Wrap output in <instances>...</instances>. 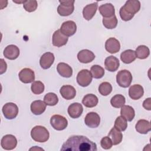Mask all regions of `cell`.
Wrapping results in <instances>:
<instances>
[{
  "label": "cell",
  "mask_w": 151,
  "mask_h": 151,
  "mask_svg": "<svg viewBox=\"0 0 151 151\" xmlns=\"http://www.w3.org/2000/svg\"><path fill=\"white\" fill-rule=\"evenodd\" d=\"M90 73L93 77L99 79L103 77L104 74V70L102 67L99 65H94L91 67Z\"/></svg>",
  "instance_id": "obj_34"
},
{
  "label": "cell",
  "mask_w": 151,
  "mask_h": 151,
  "mask_svg": "<svg viewBox=\"0 0 151 151\" xmlns=\"http://www.w3.org/2000/svg\"><path fill=\"white\" fill-rule=\"evenodd\" d=\"M103 24L107 29L115 28L117 25V19L116 15L110 18H103Z\"/></svg>",
  "instance_id": "obj_35"
},
{
  "label": "cell",
  "mask_w": 151,
  "mask_h": 151,
  "mask_svg": "<svg viewBox=\"0 0 151 151\" xmlns=\"http://www.w3.org/2000/svg\"><path fill=\"white\" fill-rule=\"evenodd\" d=\"M135 128L138 133L141 134H147L150 131L151 126L149 121L145 119H140L136 124Z\"/></svg>",
  "instance_id": "obj_26"
},
{
  "label": "cell",
  "mask_w": 151,
  "mask_h": 151,
  "mask_svg": "<svg viewBox=\"0 0 151 151\" xmlns=\"http://www.w3.org/2000/svg\"><path fill=\"white\" fill-rule=\"evenodd\" d=\"M98 98L93 94H86L82 100V103L86 107L88 108L94 107L98 104Z\"/></svg>",
  "instance_id": "obj_28"
},
{
  "label": "cell",
  "mask_w": 151,
  "mask_h": 151,
  "mask_svg": "<svg viewBox=\"0 0 151 151\" xmlns=\"http://www.w3.org/2000/svg\"><path fill=\"white\" fill-rule=\"evenodd\" d=\"M46 106L45 102L42 100H35L31 104V111L35 115H40L45 110Z\"/></svg>",
  "instance_id": "obj_22"
},
{
  "label": "cell",
  "mask_w": 151,
  "mask_h": 151,
  "mask_svg": "<svg viewBox=\"0 0 151 151\" xmlns=\"http://www.w3.org/2000/svg\"><path fill=\"white\" fill-rule=\"evenodd\" d=\"M98 7L97 2L87 5L83 10V17L85 19L89 21L94 16Z\"/></svg>",
  "instance_id": "obj_18"
},
{
  "label": "cell",
  "mask_w": 151,
  "mask_h": 151,
  "mask_svg": "<svg viewBox=\"0 0 151 151\" xmlns=\"http://www.w3.org/2000/svg\"><path fill=\"white\" fill-rule=\"evenodd\" d=\"M60 93L61 96L66 100H71L76 95V89L70 85L63 86L60 90Z\"/></svg>",
  "instance_id": "obj_21"
},
{
  "label": "cell",
  "mask_w": 151,
  "mask_h": 151,
  "mask_svg": "<svg viewBox=\"0 0 151 151\" xmlns=\"http://www.w3.org/2000/svg\"><path fill=\"white\" fill-rule=\"evenodd\" d=\"M37 2L35 0H28L25 1L23 4V7L27 12H31L36 10L37 8Z\"/></svg>",
  "instance_id": "obj_39"
},
{
  "label": "cell",
  "mask_w": 151,
  "mask_h": 151,
  "mask_svg": "<svg viewBox=\"0 0 151 151\" xmlns=\"http://www.w3.org/2000/svg\"><path fill=\"white\" fill-rule=\"evenodd\" d=\"M2 111L6 119L11 120L17 116L18 113V107L14 103H7L4 105Z\"/></svg>",
  "instance_id": "obj_6"
},
{
  "label": "cell",
  "mask_w": 151,
  "mask_h": 151,
  "mask_svg": "<svg viewBox=\"0 0 151 151\" xmlns=\"http://www.w3.org/2000/svg\"><path fill=\"white\" fill-rule=\"evenodd\" d=\"M77 58L80 63L87 64L93 61L95 58V55L92 51L86 49L78 52Z\"/></svg>",
  "instance_id": "obj_19"
},
{
  "label": "cell",
  "mask_w": 151,
  "mask_h": 151,
  "mask_svg": "<svg viewBox=\"0 0 151 151\" xmlns=\"http://www.w3.org/2000/svg\"><path fill=\"white\" fill-rule=\"evenodd\" d=\"M108 136L111 140L113 145H117L120 143L123 139V134L122 132L116 129L114 127L110 130L108 134Z\"/></svg>",
  "instance_id": "obj_29"
},
{
  "label": "cell",
  "mask_w": 151,
  "mask_h": 151,
  "mask_svg": "<svg viewBox=\"0 0 151 151\" xmlns=\"http://www.w3.org/2000/svg\"><path fill=\"white\" fill-rule=\"evenodd\" d=\"M99 93L104 96H106L112 91V86L109 82H103L99 87Z\"/></svg>",
  "instance_id": "obj_37"
},
{
  "label": "cell",
  "mask_w": 151,
  "mask_h": 151,
  "mask_svg": "<svg viewBox=\"0 0 151 151\" xmlns=\"http://www.w3.org/2000/svg\"><path fill=\"white\" fill-rule=\"evenodd\" d=\"M100 145L103 149L107 150L111 148L113 143L111 140L109 136H105L101 139L100 141Z\"/></svg>",
  "instance_id": "obj_40"
},
{
  "label": "cell",
  "mask_w": 151,
  "mask_h": 151,
  "mask_svg": "<svg viewBox=\"0 0 151 151\" xmlns=\"http://www.w3.org/2000/svg\"><path fill=\"white\" fill-rule=\"evenodd\" d=\"M60 5L57 8L58 14L63 17H66L71 15L74 9V0L59 1Z\"/></svg>",
  "instance_id": "obj_3"
},
{
  "label": "cell",
  "mask_w": 151,
  "mask_h": 151,
  "mask_svg": "<svg viewBox=\"0 0 151 151\" xmlns=\"http://www.w3.org/2000/svg\"><path fill=\"white\" fill-rule=\"evenodd\" d=\"M68 113L73 119L78 118L82 114L83 107L80 103H73L71 104L68 108Z\"/></svg>",
  "instance_id": "obj_20"
},
{
  "label": "cell",
  "mask_w": 151,
  "mask_h": 151,
  "mask_svg": "<svg viewBox=\"0 0 151 151\" xmlns=\"http://www.w3.org/2000/svg\"><path fill=\"white\" fill-rule=\"evenodd\" d=\"M85 124L90 128L97 127L100 123V117L96 112H90L87 114L84 119Z\"/></svg>",
  "instance_id": "obj_10"
},
{
  "label": "cell",
  "mask_w": 151,
  "mask_h": 151,
  "mask_svg": "<svg viewBox=\"0 0 151 151\" xmlns=\"http://www.w3.org/2000/svg\"><path fill=\"white\" fill-rule=\"evenodd\" d=\"M51 126L57 130H64L68 125V121L65 117L59 114L53 115L50 119Z\"/></svg>",
  "instance_id": "obj_5"
},
{
  "label": "cell",
  "mask_w": 151,
  "mask_h": 151,
  "mask_svg": "<svg viewBox=\"0 0 151 151\" xmlns=\"http://www.w3.org/2000/svg\"><path fill=\"white\" fill-rule=\"evenodd\" d=\"M121 116L124 117L127 121L131 122L134 117L135 111L132 107L128 105H124L120 110Z\"/></svg>",
  "instance_id": "obj_27"
},
{
  "label": "cell",
  "mask_w": 151,
  "mask_h": 151,
  "mask_svg": "<svg viewBox=\"0 0 151 151\" xmlns=\"http://www.w3.org/2000/svg\"><path fill=\"white\" fill-rule=\"evenodd\" d=\"M104 65L107 70L111 72H114L119 68L120 63L118 58L114 56L110 55L105 59Z\"/></svg>",
  "instance_id": "obj_17"
},
{
  "label": "cell",
  "mask_w": 151,
  "mask_h": 151,
  "mask_svg": "<svg viewBox=\"0 0 151 151\" xmlns=\"http://www.w3.org/2000/svg\"><path fill=\"white\" fill-rule=\"evenodd\" d=\"M44 101L47 105L53 106L58 103V99L55 93H48L45 95L44 97Z\"/></svg>",
  "instance_id": "obj_33"
},
{
  "label": "cell",
  "mask_w": 151,
  "mask_h": 151,
  "mask_svg": "<svg viewBox=\"0 0 151 151\" xmlns=\"http://www.w3.org/2000/svg\"><path fill=\"white\" fill-rule=\"evenodd\" d=\"M144 94V90L142 86L134 84L132 86L129 90V95L133 100H138L140 99Z\"/></svg>",
  "instance_id": "obj_23"
},
{
  "label": "cell",
  "mask_w": 151,
  "mask_h": 151,
  "mask_svg": "<svg viewBox=\"0 0 151 151\" xmlns=\"http://www.w3.org/2000/svg\"><path fill=\"white\" fill-rule=\"evenodd\" d=\"M1 145L5 150H12L17 145V140L14 135L6 134L2 137L1 141Z\"/></svg>",
  "instance_id": "obj_8"
},
{
  "label": "cell",
  "mask_w": 151,
  "mask_h": 151,
  "mask_svg": "<svg viewBox=\"0 0 151 151\" xmlns=\"http://www.w3.org/2000/svg\"><path fill=\"white\" fill-rule=\"evenodd\" d=\"M19 80L24 83H30L35 80V74L33 70L29 68H23L18 74Z\"/></svg>",
  "instance_id": "obj_11"
},
{
  "label": "cell",
  "mask_w": 151,
  "mask_h": 151,
  "mask_svg": "<svg viewBox=\"0 0 151 151\" xmlns=\"http://www.w3.org/2000/svg\"><path fill=\"white\" fill-rule=\"evenodd\" d=\"M57 70L60 76L65 78H69L73 74L72 68L68 64L64 63H58L57 67Z\"/></svg>",
  "instance_id": "obj_25"
},
{
  "label": "cell",
  "mask_w": 151,
  "mask_h": 151,
  "mask_svg": "<svg viewBox=\"0 0 151 151\" xmlns=\"http://www.w3.org/2000/svg\"><path fill=\"white\" fill-rule=\"evenodd\" d=\"M135 54L137 58L143 60L149 57L150 54V50L147 46L141 45L137 47L135 51Z\"/></svg>",
  "instance_id": "obj_31"
},
{
  "label": "cell",
  "mask_w": 151,
  "mask_h": 151,
  "mask_svg": "<svg viewBox=\"0 0 151 151\" xmlns=\"http://www.w3.org/2000/svg\"><path fill=\"white\" fill-rule=\"evenodd\" d=\"M122 7L126 12L134 15L140 9V2L137 0H129Z\"/></svg>",
  "instance_id": "obj_12"
},
{
  "label": "cell",
  "mask_w": 151,
  "mask_h": 151,
  "mask_svg": "<svg viewBox=\"0 0 151 151\" xmlns=\"http://www.w3.org/2000/svg\"><path fill=\"white\" fill-rule=\"evenodd\" d=\"M68 40V37L63 34L60 31V29H57L53 33L52 44L57 47H61L67 44Z\"/></svg>",
  "instance_id": "obj_13"
},
{
  "label": "cell",
  "mask_w": 151,
  "mask_h": 151,
  "mask_svg": "<svg viewBox=\"0 0 151 151\" xmlns=\"http://www.w3.org/2000/svg\"><path fill=\"white\" fill-rule=\"evenodd\" d=\"M126 102L125 97L122 94H116L110 100L111 105L115 108H120L124 105Z\"/></svg>",
  "instance_id": "obj_32"
},
{
  "label": "cell",
  "mask_w": 151,
  "mask_h": 151,
  "mask_svg": "<svg viewBox=\"0 0 151 151\" xmlns=\"http://www.w3.org/2000/svg\"><path fill=\"white\" fill-rule=\"evenodd\" d=\"M54 55L53 53L47 52L42 54L40 60V64L43 69L49 68L54 61Z\"/></svg>",
  "instance_id": "obj_16"
},
{
  "label": "cell",
  "mask_w": 151,
  "mask_h": 151,
  "mask_svg": "<svg viewBox=\"0 0 151 151\" xmlns=\"http://www.w3.org/2000/svg\"><path fill=\"white\" fill-rule=\"evenodd\" d=\"M93 76L90 71L87 69L81 70L77 76V82L81 87H87L91 83Z\"/></svg>",
  "instance_id": "obj_7"
},
{
  "label": "cell",
  "mask_w": 151,
  "mask_h": 151,
  "mask_svg": "<svg viewBox=\"0 0 151 151\" xmlns=\"http://www.w3.org/2000/svg\"><path fill=\"white\" fill-rule=\"evenodd\" d=\"M96 144L87 137L74 135L70 137L62 145V151H96Z\"/></svg>",
  "instance_id": "obj_1"
},
{
  "label": "cell",
  "mask_w": 151,
  "mask_h": 151,
  "mask_svg": "<svg viewBox=\"0 0 151 151\" xmlns=\"http://www.w3.org/2000/svg\"><path fill=\"white\" fill-rule=\"evenodd\" d=\"M44 85L40 81H35L31 84V91L35 94H40L44 91Z\"/></svg>",
  "instance_id": "obj_38"
},
{
  "label": "cell",
  "mask_w": 151,
  "mask_h": 151,
  "mask_svg": "<svg viewBox=\"0 0 151 151\" xmlns=\"http://www.w3.org/2000/svg\"><path fill=\"white\" fill-rule=\"evenodd\" d=\"M136 58L135 51L132 50H125L120 54V59L125 64H130L133 62Z\"/></svg>",
  "instance_id": "obj_30"
},
{
  "label": "cell",
  "mask_w": 151,
  "mask_h": 151,
  "mask_svg": "<svg viewBox=\"0 0 151 151\" xmlns=\"http://www.w3.org/2000/svg\"><path fill=\"white\" fill-rule=\"evenodd\" d=\"M150 99H151L150 98H147L143 103V107L147 110H151Z\"/></svg>",
  "instance_id": "obj_42"
},
{
  "label": "cell",
  "mask_w": 151,
  "mask_h": 151,
  "mask_svg": "<svg viewBox=\"0 0 151 151\" xmlns=\"http://www.w3.org/2000/svg\"><path fill=\"white\" fill-rule=\"evenodd\" d=\"M77 30L76 24L73 21H67L64 22L61 27L60 31L67 37L73 35Z\"/></svg>",
  "instance_id": "obj_9"
},
{
  "label": "cell",
  "mask_w": 151,
  "mask_h": 151,
  "mask_svg": "<svg viewBox=\"0 0 151 151\" xmlns=\"http://www.w3.org/2000/svg\"><path fill=\"white\" fill-rule=\"evenodd\" d=\"M116 81L119 86L123 88L128 87L132 81L131 73L127 70L119 71L116 76Z\"/></svg>",
  "instance_id": "obj_4"
},
{
  "label": "cell",
  "mask_w": 151,
  "mask_h": 151,
  "mask_svg": "<svg viewBox=\"0 0 151 151\" xmlns=\"http://www.w3.org/2000/svg\"><path fill=\"white\" fill-rule=\"evenodd\" d=\"M32 139L37 142L43 143L47 142L50 137V133L47 129L42 126H36L31 131Z\"/></svg>",
  "instance_id": "obj_2"
},
{
  "label": "cell",
  "mask_w": 151,
  "mask_h": 151,
  "mask_svg": "<svg viewBox=\"0 0 151 151\" xmlns=\"http://www.w3.org/2000/svg\"><path fill=\"white\" fill-rule=\"evenodd\" d=\"M19 55V50L15 45H9L4 50V55L8 60H14L17 58Z\"/></svg>",
  "instance_id": "obj_14"
},
{
  "label": "cell",
  "mask_w": 151,
  "mask_h": 151,
  "mask_svg": "<svg viewBox=\"0 0 151 151\" xmlns=\"http://www.w3.org/2000/svg\"><path fill=\"white\" fill-rule=\"evenodd\" d=\"M100 14L103 18H110L114 15L115 9L114 6L110 3L103 4L99 8Z\"/></svg>",
  "instance_id": "obj_24"
},
{
  "label": "cell",
  "mask_w": 151,
  "mask_h": 151,
  "mask_svg": "<svg viewBox=\"0 0 151 151\" xmlns=\"http://www.w3.org/2000/svg\"><path fill=\"white\" fill-rule=\"evenodd\" d=\"M105 48L109 52L114 54L119 51L120 49V44L117 39L111 37L106 41Z\"/></svg>",
  "instance_id": "obj_15"
},
{
  "label": "cell",
  "mask_w": 151,
  "mask_h": 151,
  "mask_svg": "<svg viewBox=\"0 0 151 151\" xmlns=\"http://www.w3.org/2000/svg\"><path fill=\"white\" fill-rule=\"evenodd\" d=\"M114 127L119 131H124L127 127V120L122 116H119L114 122Z\"/></svg>",
  "instance_id": "obj_36"
},
{
  "label": "cell",
  "mask_w": 151,
  "mask_h": 151,
  "mask_svg": "<svg viewBox=\"0 0 151 151\" xmlns=\"http://www.w3.org/2000/svg\"><path fill=\"white\" fill-rule=\"evenodd\" d=\"M119 14H120V16L122 19L124 21H130L134 17L133 15H130V14H128L127 12H126L123 7H121L120 11H119Z\"/></svg>",
  "instance_id": "obj_41"
},
{
  "label": "cell",
  "mask_w": 151,
  "mask_h": 151,
  "mask_svg": "<svg viewBox=\"0 0 151 151\" xmlns=\"http://www.w3.org/2000/svg\"><path fill=\"white\" fill-rule=\"evenodd\" d=\"M0 61H1V65L0 74H3L4 73H5L6 71V68H7V65H6V63H5V61L4 60V59L1 58L0 60Z\"/></svg>",
  "instance_id": "obj_43"
}]
</instances>
